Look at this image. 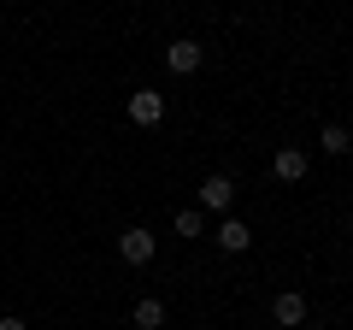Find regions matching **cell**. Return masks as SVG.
Masks as SVG:
<instances>
[{
    "label": "cell",
    "instance_id": "obj_1",
    "mask_svg": "<svg viewBox=\"0 0 353 330\" xmlns=\"http://www.w3.org/2000/svg\"><path fill=\"white\" fill-rule=\"evenodd\" d=\"M159 118H165V95L159 89H136L130 95V124L148 130V124H159Z\"/></svg>",
    "mask_w": 353,
    "mask_h": 330
},
{
    "label": "cell",
    "instance_id": "obj_2",
    "mask_svg": "<svg viewBox=\"0 0 353 330\" xmlns=\"http://www.w3.org/2000/svg\"><path fill=\"white\" fill-rule=\"evenodd\" d=\"M118 254H124L130 260V266H148V260H153V230H124V236H118Z\"/></svg>",
    "mask_w": 353,
    "mask_h": 330
},
{
    "label": "cell",
    "instance_id": "obj_3",
    "mask_svg": "<svg viewBox=\"0 0 353 330\" xmlns=\"http://www.w3.org/2000/svg\"><path fill=\"white\" fill-rule=\"evenodd\" d=\"M271 313H277V324H283V330L306 324V295H301V289H283L277 301H271Z\"/></svg>",
    "mask_w": 353,
    "mask_h": 330
},
{
    "label": "cell",
    "instance_id": "obj_4",
    "mask_svg": "<svg viewBox=\"0 0 353 330\" xmlns=\"http://www.w3.org/2000/svg\"><path fill=\"white\" fill-rule=\"evenodd\" d=\"M165 65H171L176 77H194L201 71V41H171V48H165Z\"/></svg>",
    "mask_w": 353,
    "mask_h": 330
},
{
    "label": "cell",
    "instance_id": "obj_5",
    "mask_svg": "<svg viewBox=\"0 0 353 330\" xmlns=\"http://www.w3.org/2000/svg\"><path fill=\"white\" fill-rule=\"evenodd\" d=\"M230 201H236V183H230V177H206V183H201V206L230 213Z\"/></svg>",
    "mask_w": 353,
    "mask_h": 330
},
{
    "label": "cell",
    "instance_id": "obj_6",
    "mask_svg": "<svg viewBox=\"0 0 353 330\" xmlns=\"http://www.w3.org/2000/svg\"><path fill=\"white\" fill-rule=\"evenodd\" d=\"M271 171H277L283 183H301V177H306V153H301V148H277V159H271Z\"/></svg>",
    "mask_w": 353,
    "mask_h": 330
},
{
    "label": "cell",
    "instance_id": "obj_7",
    "mask_svg": "<svg viewBox=\"0 0 353 330\" xmlns=\"http://www.w3.org/2000/svg\"><path fill=\"white\" fill-rule=\"evenodd\" d=\"M248 224H241V218H224V224H218V248H224V254H248Z\"/></svg>",
    "mask_w": 353,
    "mask_h": 330
},
{
    "label": "cell",
    "instance_id": "obj_8",
    "mask_svg": "<svg viewBox=\"0 0 353 330\" xmlns=\"http://www.w3.org/2000/svg\"><path fill=\"white\" fill-rule=\"evenodd\" d=\"M136 324H141V330H159V324H165V307L153 301V295H148V301H136Z\"/></svg>",
    "mask_w": 353,
    "mask_h": 330
},
{
    "label": "cell",
    "instance_id": "obj_9",
    "mask_svg": "<svg viewBox=\"0 0 353 330\" xmlns=\"http://www.w3.org/2000/svg\"><path fill=\"white\" fill-rule=\"evenodd\" d=\"M318 142H324V153H336V159H341V153L353 148V136H347V130H341V124H330V130H324V136H318Z\"/></svg>",
    "mask_w": 353,
    "mask_h": 330
},
{
    "label": "cell",
    "instance_id": "obj_10",
    "mask_svg": "<svg viewBox=\"0 0 353 330\" xmlns=\"http://www.w3.org/2000/svg\"><path fill=\"white\" fill-rule=\"evenodd\" d=\"M176 236H201V213L183 206V213H176Z\"/></svg>",
    "mask_w": 353,
    "mask_h": 330
},
{
    "label": "cell",
    "instance_id": "obj_11",
    "mask_svg": "<svg viewBox=\"0 0 353 330\" xmlns=\"http://www.w3.org/2000/svg\"><path fill=\"white\" fill-rule=\"evenodd\" d=\"M0 330H30V324H24V318H0Z\"/></svg>",
    "mask_w": 353,
    "mask_h": 330
},
{
    "label": "cell",
    "instance_id": "obj_12",
    "mask_svg": "<svg viewBox=\"0 0 353 330\" xmlns=\"http://www.w3.org/2000/svg\"><path fill=\"white\" fill-rule=\"evenodd\" d=\"M347 236H353V218H347Z\"/></svg>",
    "mask_w": 353,
    "mask_h": 330
}]
</instances>
